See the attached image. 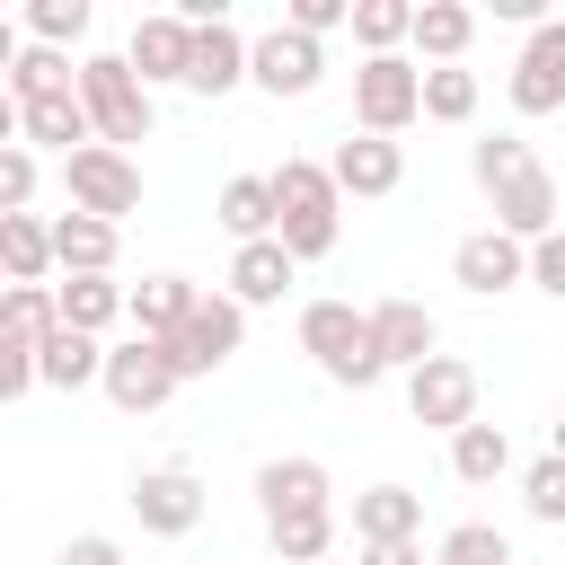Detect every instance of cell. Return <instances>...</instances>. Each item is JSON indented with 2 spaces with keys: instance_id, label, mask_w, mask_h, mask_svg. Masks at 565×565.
Segmentation results:
<instances>
[{
  "instance_id": "obj_1",
  "label": "cell",
  "mask_w": 565,
  "mask_h": 565,
  "mask_svg": "<svg viewBox=\"0 0 565 565\" xmlns=\"http://www.w3.org/2000/svg\"><path fill=\"white\" fill-rule=\"evenodd\" d=\"M477 185H486V203H494V230H512L521 247H539V238H556V177L539 168V150L521 141V132H494V141H477Z\"/></svg>"
},
{
  "instance_id": "obj_2",
  "label": "cell",
  "mask_w": 565,
  "mask_h": 565,
  "mask_svg": "<svg viewBox=\"0 0 565 565\" xmlns=\"http://www.w3.org/2000/svg\"><path fill=\"white\" fill-rule=\"evenodd\" d=\"M274 203H282V247H291V265H318V256H335V238H344V185H335V168L327 159H282L274 168Z\"/></svg>"
},
{
  "instance_id": "obj_3",
  "label": "cell",
  "mask_w": 565,
  "mask_h": 565,
  "mask_svg": "<svg viewBox=\"0 0 565 565\" xmlns=\"http://www.w3.org/2000/svg\"><path fill=\"white\" fill-rule=\"evenodd\" d=\"M300 353H309L335 388H380V380H388V362H380V344H371V309H353V300H309V309H300Z\"/></svg>"
},
{
  "instance_id": "obj_4",
  "label": "cell",
  "mask_w": 565,
  "mask_h": 565,
  "mask_svg": "<svg viewBox=\"0 0 565 565\" xmlns=\"http://www.w3.org/2000/svg\"><path fill=\"white\" fill-rule=\"evenodd\" d=\"M79 106H88V124H97L106 150L150 141V88H141V71H132L124 53H88V62H79Z\"/></svg>"
},
{
  "instance_id": "obj_5",
  "label": "cell",
  "mask_w": 565,
  "mask_h": 565,
  "mask_svg": "<svg viewBox=\"0 0 565 565\" xmlns=\"http://www.w3.org/2000/svg\"><path fill=\"white\" fill-rule=\"evenodd\" d=\"M415 115H424V62H406V53H371V62L353 71V124L380 132V141H397Z\"/></svg>"
},
{
  "instance_id": "obj_6",
  "label": "cell",
  "mask_w": 565,
  "mask_h": 565,
  "mask_svg": "<svg viewBox=\"0 0 565 565\" xmlns=\"http://www.w3.org/2000/svg\"><path fill=\"white\" fill-rule=\"evenodd\" d=\"M159 344H168L177 380H212V371L247 344V309H238L230 291H203V300H194V318H185L177 335H159Z\"/></svg>"
},
{
  "instance_id": "obj_7",
  "label": "cell",
  "mask_w": 565,
  "mask_h": 565,
  "mask_svg": "<svg viewBox=\"0 0 565 565\" xmlns=\"http://www.w3.org/2000/svg\"><path fill=\"white\" fill-rule=\"evenodd\" d=\"M106 406H124V415H159L185 380H177V362H168V344L159 335H124V344H106Z\"/></svg>"
},
{
  "instance_id": "obj_8",
  "label": "cell",
  "mask_w": 565,
  "mask_h": 565,
  "mask_svg": "<svg viewBox=\"0 0 565 565\" xmlns=\"http://www.w3.org/2000/svg\"><path fill=\"white\" fill-rule=\"evenodd\" d=\"M62 194H71V212L124 221V212H141V168H132V150H106V141H88L79 159H62Z\"/></svg>"
},
{
  "instance_id": "obj_9",
  "label": "cell",
  "mask_w": 565,
  "mask_h": 565,
  "mask_svg": "<svg viewBox=\"0 0 565 565\" xmlns=\"http://www.w3.org/2000/svg\"><path fill=\"white\" fill-rule=\"evenodd\" d=\"M406 415L433 424V433H468L477 424V371L450 362V353H433L424 371H406Z\"/></svg>"
},
{
  "instance_id": "obj_10",
  "label": "cell",
  "mask_w": 565,
  "mask_h": 565,
  "mask_svg": "<svg viewBox=\"0 0 565 565\" xmlns=\"http://www.w3.org/2000/svg\"><path fill=\"white\" fill-rule=\"evenodd\" d=\"M247 79H256L265 97H309V88L327 79V44H318V35H300V26H265V35H256Z\"/></svg>"
},
{
  "instance_id": "obj_11",
  "label": "cell",
  "mask_w": 565,
  "mask_h": 565,
  "mask_svg": "<svg viewBox=\"0 0 565 565\" xmlns=\"http://www.w3.org/2000/svg\"><path fill=\"white\" fill-rule=\"evenodd\" d=\"M124 503H132V521H141L150 539H185V530L203 521V477H194V468H141Z\"/></svg>"
},
{
  "instance_id": "obj_12",
  "label": "cell",
  "mask_w": 565,
  "mask_h": 565,
  "mask_svg": "<svg viewBox=\"0 0 565 565\" xmlns=\"http://www.w3.org/2000/svg\"><path fill=\"white\" fill-rule=\"evenodd\" d=\"M450 282L477 291V300H494V291L530 282V247H521L512 230H468V238L450 247Z\"/></svg>"
},
{
  "instance_id": "obj_13",
  "label": "cell",
  "mask_w": 565,
  "mask_h": 565,
  "mask_svg": "<svg viewBox=\"0 0 565 565\" xmlns=\"http://www.w3.org/2000/svg\"><path fill=\"white\" fill-rule=\"evenodd\" d=\"M565 106V18L530 26L521 62H512V115H556Z\"/></svg>"
},
{
  "instance_id": "obj_14",
  "label": "cell",
  "mask_w": 565,
  "mask_h": 565,
  "mask_svg": "<svg viewBox=\"0 0 565 565\" xmlns=\"http://www.w3.org/2000/svg\"><path fill=\"white\" fill-rule=\"evenodd\" d=\"M124 62L141 71V88H159V79H177V88H185V71H194V18H177V9H150V18L132 26Z\"/></svg>"
},
{
  "instance_id": "obj_15",
  "label": "cell",
  "mask_w": 565,
  "mask_h": 565,
  "mask_svg": "<svg viewBox=\"0 0 565 565\" xmlns=\"http://www.w3.org/2000/svg\"><path fill=\"white\" fill-rule=\"evenodd\" d=\"M327 168H335V185H344L353 203H380V194H397V185H406V150H397V141H380V132H344Z\"/></svg>"
},
{
  "instance_id": "obj_16",
  "label": "cell",
  "mask_w": 565,
  "mask_h": 565,
  "mask_svg": "<svg viewBox=\"0 0 565 565\" xmlns=\"http://www.w3.org/2000/svg\"><path fill=\"white\" fill-rule=\"evenodd\" d=\"M371 344H380L388 371H424L433 344H441V327H433L424 300H380V309H371Z\"/></svg>"
},
{
  "instance_id": "obj_17",
  "label": "cell",
  "mask_w": 565,
  "mask_h": 565,
  "mask_svg": "<svg viewBox=\"0 0 565 565\" xmlns=\"http://www.w3.org/2000/svg\"><path fill=\"white\" fill-rule=\"evenodd\" d=\"M247 62H256V44H247L230 18H212V26H194V71H185V88H194V97H230V88L247 79Z\"/></svg>"
},
{
  "instance_id": "obj_18",
  "label": "cell",
  "mask_w": 565,
  "mask_h": 565,
  "mask_svg": "<svg viewBox=\"0 0 565 565\" xmlns=\"http://www.w3.org/2000/svg\"><path fill=\"white\" fill-rule=\"evenodd\" d=\"M327 494H335V486H327V468H318V459H300V450L256 468V512H265V521H282V512H327Z\"/></svg>"
},
{
  "instance_id": "obj_19",
  "label": "cell",
  "mask_w": 565,
  "mask_h": 565,
  "mask_svg": "<svg viewBox=\"0 0 565 565\" xmlns=\"http://www.w3.org/2000/svg\"><path fill=\"white\" fill-rule=\"evenodd\" d=\"M388 539H424V494L415 486H362L353 494V547H388Z\"/></svg>"
},
{
  "instance_id": "obj_20",
  "label": "cell",
  "mask_w": 565,
  "mask_h": 565,
  "mask_svg": "<svg viewBox=\"0 0 565 565\" xmlns=\"http://www.w3.org/2000/svg\"><path fill=\"white\" fill-rule=\"evenodd\" d=\"M18 141L26 150H53V159H79L97 141V124H88V106L71 88V97H44V106H18Z\"/></svg>"
},
{
  "instance_id": "obj_21",
  "label": "cell",
  "mask_w": 565,
  "mask_h": 565,
  "mask_svg": "<svg viewBox=\"0 0 565 565\" xmlns=\"http://www.w3.org/2000/svg\"><path fill=\"white\" fill-rule=\"evenodd\" d=\"M291 274H300V265H291V247H282V238H256V247H238V256H230V274H221V282H230V300H238V309H265V300H282V291H291Z\"/></svg>"
},
{
  "instance_id": "obj_22",
  "label": "cell",
  "mask_w": 565,
  "mask_h": 565,
  "mask_svg": "<svg viewBox=\"0 0 565 565\" xmlns=\"http://www.w3.org/2000/svg\"><path fill=\"white\" fill-rule=\"evenodd\" d=\"M212 221L238 238V247H256V238H274L282 230V203H274V177H230L221 185V203H212Z\"/></svg>"
},
{
  "instance_id": "obj_23",
  "label": "cell",
  "mask_w": 565,
  "mask_h": 565,
  "mask_svg": "<svg viewBox=\"0 0 565 565\" xmlns=\"http://www.w3.org/2000/svg\"><path fill=\"white\" fill-rule=\"evenodd\" d=\"M115 221H97V212H62L53 221V265L62 274H115Z\"/></svg>"
},
{
  "instance_id": "obj_24",
  "label": "cell",
  "mask_w": 565,
  "mask_h": 565,
  "mask_svg": "<svg viewBox=\"0 0 565 565\" xmlns=\"http://www.w3.org/2000/svg\"><path fill=\"white\" fill-rule=\"evenodd\" d=\"M53 291H62V327H79V335H106L115 318H132V291L106 274H62Z\"/></svg>"
},
{
  "instance_id": "obj_25",
  "label": "cell",
  "mask_w": 565,
  "mask_h": 565,
  "mask_svg": "<svg viewBox=\"0 0 565 565\" xmlns=\"http://www.w3.org/2000/svg\"><path fill=\"white\" fill-rule=\"evenodd\" d=\"M468 44H477V9H459V0H424V9H415V53H424V71H450Z\"/></svg>"
},
{
  "instance_id": "obj_26",
  "label": "cell",
  "mask_w": 565,
  "mask_h": 565,
  "mask_svg": "<svg viewBox=\"0 0 565 565\" xmlns=\"http://www.w3.org/2000/svg\"><path fill=\"white\" fill-rule=\"evenodd\" d=\"M194 300H203V291H194L185 274H141V282H132V335H177V327L194 318Z\"/></svg>"
},
{
  "instance_id": "obj_27",
  "label": "cell",
  "mask_w": 565,
  "mask_h": 565,
  "mask_svg": "<svg viewBox=\"0 0 565 565\" xmlns=\"http://www.w3.org/2000/svg\"><path fill=\"white\" fill-rule=\"evenodd\" d=\"M79 88V71H71V53H53V44H26L18 62H9V106H44V97H71Z\"/></svg>"
},
{
  "instance_id": "obj_28",
  "label": "cell",
  "mask_w": 565,
  "mask_h": 565,
  "mask_svg": "<svg viewBox=\"0 0 565 565\" xmlns=\"http://www.w3.org/2000/svg\"><path fill=\"white\" fill-rule=\"evenodd\" d=\"M0 265H9V282H44L53 274V221L0 212Z\"/></svg>"
},
{
  "instance_id": "obj_29",
  "label": "cell",
  "mask_w": 565,
  "mask_h": 565,
  "mask_svg": "<svg viewBox=\"0 0 565 565\" xmlns=\"http://www.w3.org/2000/svg\"><path fill=\"white\" fill-rule=\"evenodd\" d=\"M0 335H18V344H53V335H62V291H53V282H9V300H0Z\"/></svg>"
},
{
  "instance_id": "obj_30",
  "label": "cell",
  "mask_w": 565,
  "mask_h": 565,
  "mask_svg": "<svg viewBox=\"0 0 565 565\" xmlns=\"http://www.w3.org/2000/svg\"><path fill=\"white\" fill-rule=\"evenodd\" d=\"M503 468H512V441H503V424H486V415H477L468 433H450V477H459V486H494Z\"/></svg>"
},
{
  "instance_id": "obj_31",
  "label": "cell",
  "mask_w": 565,
  "mask_h": 565,
  "mask_svg": "<svg viewBox=\"0 0 565 565\" xmlns=\"http://www.w3.org/2000/svg\"><path fill=\"white\" fill-rule=\"evenodd\" d=\"M97 380H106V344L79 335V327H62L44 344V388H97Z\"/></svg>"
},
{
  "instance_id": "obj_32",
  "label": "cell",
  "mask_w": 565,
  "mask_h": 565,
  "mask_svg": "<svg viewBox=\"0 0 565 565\" xmlns=\"http://www.w3.org/2000/svg\"><path fill=\"white\" fill-rule=\"evenodd\" d=\"M265 539H274L282 565H327V547H335V503H327V512H282V521H265Z\"/></svg>"
},
{
  "instance_id": "obj_33",
  "label": "cell",
  "mask_w": 565,
  "mask_h": 565,
  "mask_svg": "<svg viewBox=\"0 0 565 565\" xmlns=\"http://www.w3.org/2000/svg\"><path fill=\"white\" fill-rule=\"evenodd\" d=\"M353 35H362V62L415 44V0H353Z\"/></svg>"
},
{
  "instance_id": "obj_34",
  "label": "cell",
  "mask_w": 565,
  "mask_h": 565,
  "mask_svg": "<svg viewBox=\"0 0 565 565\" xmlns=\"http://www.w3.org/2000/svg\"><path fill=\"white\" fill-rule=\"evenodd\" d=\"M433 565H512V539L494 521H459V530H441Z\"/></svg>"
},
{
  "instance_id": "obj_35",
  "label": "cell",
  "mask_w": 565,
  "mask_h": 565,
  "mask_svg": "<svg viewBox=\"0 0 565 565\" xmlns=\"http://www.w3.org/2000/svg\"><path fill=\"white\" fill-rule=\"evenodd\" d=\"M424 115L433 124H468L477 115V71H459V62L450 71H424Z\"/></svg>"
},
{
  "instance_id": "obj_36",
  "label": "cell",
  "mask_w": 565,
  "mask_h": 565,
  "mask_svg": "<svg viewBox=\"0 0 565 565\" xmlns=\"http://www.w3.org/2000/svg\"><path fill=\"white\" fill-rule=\"evenodd\" d=\"M521 512H530V521H565V459H556V450L521 468Z\"/></svg>"
},
{
  "instance_id": "obj_37",
  "label": "cell",
  "mask_w": 565,
  "mask_h": 565,
  "mask_svg": "<svg viewBox=\"0 0 565 565\" xmlns=\"http://www.w3.org/2000/svg\"><path fill=\"white\" fill-rule=\"evenodd\" d=\"M26 26H35V44L71 53V44L88 35V0H35V9H26Z\"/></svg>"
},
{
  "instance_id": "obj_38",
  "label": "cell",
  "mask_w": 565,
  "mask_h": 565,
  "mask_svg": "<svg viewBox=\"0 0 565 565\" xmlns=\"http://www.w3.org/2000/svg\"><path fill=\"white\" fill-rule=\"evenodd\" d=\"M26 203H35V150L0 141V212H26Z\"/></svg>"
},
{
  "instance_id": "obj_39",
  "label": "cell",
  "mask_w": 565,
  "mask_h": 565,
  "mask_svg": "<svg viewBox=\"0 0 565 565\" xmlns=\"http://www.w3.org/2000/svg\"><path fill=\"white\" fill-rule=\"evenodd\" d=\"M282 26H300V35H318V44H327L335 26H353V0H291V9H282Z\"/></svg>"
},
{
  "instance_id": "obj_40",
  "label": "cell",
  "mask_w": 565,
  "mask_h": 565,
  "mask_svg": "<svg viewBox=\"0 0 565 565\" xmlns=\"http://www.w3.org/2000/svg\"><path fill=\"white\" fill-rule=\"evenodd\" d=\"M530 282H539V291H547V300H565V230H556V238H539V247H530Z\"/></svg>"
},
{
  "instance_id": "obj_41",
  "label": "cell",
  "mask_w": 565,
  "mask_h": 565,
  "mask_svg": "<svg viewBox=\"0 0 565 565\" xmlns=\"http://www.w3.org/2000/svg\"><path fill=\"white\" fill-rule=\"evenodd\" d=\"M53 565H124V547H115L106 530H88V539H71V547H62Z\"/></svg>"
},
{
  "instance_id": "obj_42",
  "label": "cell",
  "mask_w": 565,
  "mask_h": 565,
  "mask_svg": "<svg viewBox=\"0 0 565 565\" xmlns=\"http://www.w3.org/2000/svg\"><path fill=\"white\" fill-rule=\"evenodd\" d=\"M353 565H424V539H388V547H353Z\"/></svg>"
},
{
  "instance_id": "obj_43",
  "label": "cell",
  "mask_w": 565,
  "mask_h": 565,
  "mask_svg": "<svg viewBox=\"0 0 565 565\" xmlns=\"http://www.w3.org/2000/svg\"><path fill=\"white\" fill-rule=\"evenodd\" d=\"M547 450H556V459H565V415H556V424H547Z\"/></svg>"
}]
</instances>
